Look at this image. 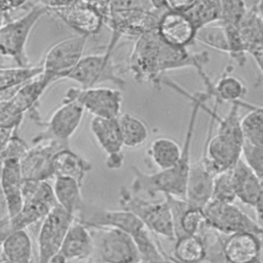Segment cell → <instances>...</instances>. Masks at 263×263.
Here are the masks:
<instances>
[{
  "label": "cell",
  "mask_w": 263,
  "mask_h": 263,
  "mask_svg": "<svg viewBox=\"0 0 263 263\" xmlns=\"http://www.w3.org/2000/svg\"><path fill=\"white\" fill-rule=\"evenodd\" d=\"M183 95H186L191 100L192 108L182 146L181 159L174 167L165 171H158L152 174H146L138 166L133 165L132 172L134 179L132 182V189L135 194L145 193L151 197H154L155 195L161 193L163 195H173L185 199L187 179L191 164L190 151L194 128L198 112L201 110V105L206 103L210 98L204 91L195 93L193 96L184 91Z\"/></svg>",
  "instance_id": "obj_1"
},
{
  "label": "cell",
  "mask_w": 263,
  "mask_h": 263,
  "mask_svg": "<svg viewBox=\"0 0 263 263\" xmlns=\"http://www.w3.org/2000/svg\"><path fill=\"white\" fill-rule=\"evenodd\" d=\"M74 220L87 228L114 227L129 234L141 254V263H155L167 257L154 234L133 213L126 210H109L83 200Z\"/></svg>",
  "instance_id": "obj_2"
},
{
  "label": "cell",
  "mask_w": 263,
  "mask_h": 263,
  "mask_svg": "<svg viewBox=\"0 0 263 263\" xmlns=\"http://www.w3.org/2000/svg\"><path fill=\"white\" fill-rule=\"evenodd\" d=\"M239 107L238 103H232L225 116L221 117L217 114L214 117V120L218 122L217 133L214 136H212L213 120L211 119L202 159L215 175L231 170L241 158L245 137L241 118L238 116Z\"/></svg>",
  "instance_id": "obj_3"
},
{
  "label": "cell",
  "mask_w": 263,
  "mask_h": 263,
  "mask_svg": "<svg viewBox=\"0 0 263 263\" xmlns=\"http://www.w3.org/2000/svg\"><path fill=\"white\" fill-rule=\"evenodd\" d=\"M119 204L121 209L136 215L155 236L176 240L173 216L165 197L162 200H147L121 187Z\"/></svg>",
  "instance_id": "obj_4"
},
{
  "label": "cell",
  "mask_w": 263,
  "mask_h": 263,
  "mask_svg": "<svg viewBox=\"0 0 263 263\" xmlns=\"http://www.w3.org/2000/svg\"><path fill=\"white\" fill-rule=\"evenodd\" d=\"M49 10L41 5H33L22 16L6 21L0 32V55L11 59L16 66H30L26 45L36 23Z\"/></svg>",
  "instance_id": "obj_5"
},
{
  "label": "cell",
  "mask_w": 263,
  "mask_h": 263,
  "mask_svg": "<svg viewBox=\"0 0 263 263\" xmlns=\"http://www.w3.org/2000/svg\"><path fill=\"white\" fill-rule=\"evenodd\" d=\"M161 38L156 30L136 39L128 58V70L139 83H149L156 88L162 84L159 71V50Z\"/></svg>",
  "instance_id": "obj_6"
},
{
  "label": "cell",
  "mask_w": 263,
  "mask_h": 263,
  "mask_svg": "<svg viewBox=\"0 0 263 263\" xmlns=\"http://www.w3.org/2000/svg\"><path fill=\"white\" fill-rule=\"evenodd\" d=\"M162 12L164 11L137 8L110 13L105 21V25L110 29L112 34L105 52L112 55L114 48L122 37L136 40L143 34L156 30Z\"/></svg>",
  "instance_id": "obj_7"
},
{
  "label": "cell",
  "mask_w": 263,
  "mask_h": 263,
  "mask_svg": "<svg viewBox=\"0 0 263 263\" xmlns=\"http://www.w3.org/2000/svg\"><path fill=\"white\" fill-rule=\"evenodd\" d=\"M93 238V255L101 263H141V254L126 232L114 228H91Z\"/></svg>",
  "instance_id": "obj_8"
},
{
  "label": "cell",
  "mask_w": 263,
  "mask_h": 263,
  "mask_svg": "<svg viewBox=\"0 0 263 263\" xmlns=\"http://www.w3.org/2000/svg\"><path fill=\"white\" fill-rule=\"evenodd\" d=\"M23 197L22 210L13 218H9L14 231L27 229L42 221L58 204L52 186L47 181L24 180Z\"/></svg>",
  "instance_id": "obj_9"
},
{
  "label": "cell",
  "mask_w": 263,
  "mask_h": 263,
  "mask_svg": "<svg viewBox=\"0 0 263 263\" xmlns=\"http://www.w3.org/2000/svg\"><path fill=\"white\" fill-rule=\"evenodd\" d=\"M205 226L218 233L231 235L252 232L263 237V227L233 203L211 199L203 208Z\"/></svg>",
  "instance_id": "obj_10"
},
{
  "label": "cell",
  "mask_w": 263,
  "mask_h": 263,
  "mask_svg": "<svg viewBox=\"0 0 263 263\" xmlns=\"http://www.w3.org/2000/svg\"><path fill=\"white\" fill-rule=\"evenodd\" d=\"M87 36L77 35L52 45L46 52L42 63V74L50 84L66 79L70 72L83 58Z\"/></svg>",
  "instance_id": "obj_11"
},
{
  "label": "cell",
  "mask_w": 263,
  "mask_h": 263,
  "mask_svg": "<svg viewBox=\"0 0 263 263\" xmlns=\"http://www.w3.org/2000/svg\"><path fill=\"white\" fill-rule=\"evenodd\" d=\"M66 79L75 81L81 88L95 87L102 82H112L119 88H124L125 81L119 75L112 55L96 53L83 57Z\"/></svg>",
  "instance_id": "obj_12"
},
{
  "label": "cell",
  "mask_w": 263,
  "mask_h": 263,
  "mask_svg": "<svg viewBox=\"0 0 263 263\" xmlns=\"http://www.w3.org/2000/svg\"><path fill=\"white\" fill-rule=\"evenodd\" d=\"M64 100L78 102L92 117L118 118L121 111L122 95L119 89L95 86L89 88L71 87Z\"/></svg>",
  "instance_id": "obj_13"
},
{
  "label": "cell",
  "mask_w": 263,
  "mask_h": 263,
  "mask_svg": "<svg viewBox=\"0 0 263 263\" xmlns=\"http://www.w3.org/2000/svg\"><path fill=\"white\" fill-rule=\"evenodd\" d=\"M74 217L57 204L42 220L38 236L37 263H52Z\"/></svg>",
  "instance_id": "obj_14"
},
{
  "label": "cell",
  "mask_w": 263,
  "mask_h": 263,
  "mask_svg": "<svg viewBox=\"0 0 263 263\" xmlns=\"http://www.w3.org/2000/svg\"><path fill=\"white\" fill-rule=\"evenodd\" d=\"M84 109L82 106L71 100H63V103L50 115L45 123V130L33 139V143L42 141H57L69 146V141L79 127Z\"/></svg>",
  "instance_id": "obj_15"
},
{
  "label": "cell",
  "mask_w": 263,
  "mask_h": 263,
  "mask_svg": "<svg viewBox=\"0 0 263 263\" xmlns=\"http://www.w3.org/2000/svg\"><path fill=\"white\" fill-rule=\"evenodd\" d=\"M90 132L102 151L107 155L106 165L117 170L123 163V142L118 118L92 117L89 122Z\"/></svg>",
  "instance_id": "obj_16"
},
{
  "label": "cell",
  "mask_w": 263,
  "mask_h": 263,
  "mask_svg": "<svg viewBox=\"0 0 263 263\" xmlns=\"http://www.w3.org/2000/svg\"><path fill=\"white\" fill-rule=\"evenodd\" d=\"M69 147L57 141L35 143L21 159V171L24 180L47 181L53 178L52 160L54 154L62 148Z\"/></svg>",
  "instance_id": "obj_17"
},
{
  "label": "cell",
  "mask_w": 263,
  "mask_h": 263,
  "mask_svg": "<svg viewBox=\"0 0 263 263\" xmlns=\"http://www.w3.org/2000/svg\"><path fill=\"white\" fill-rule=\"evenodd\" d=\"M50 13L79 33V35L87 37L98 34L105 25L102 14L84 0H78L69 7L52 10Z\"/></svg>",
  "instance_id": "obj_18"
},
{
  "label": "cell",
  "mask_w": 263,
  "mask_h": 263,
  "mask_svg": "<svg viewBox=\"0 0 263 263\" xmlns=\"http://www.w3.org/2000/svg\"><path fill=\"white\" fill-rule=\"evenodd\" d=\"M95 245L91 231L82 223L74 220L70 225L58 255L52 263L86 260L93 255Z\"/></svg>",
  "instance_id": "obj_19"
},
{
  "label": "cell",
  "mask_w": 263,
  "mask_h": 263,
  "mask_svg": "<svg viewBox=\"0 0 263 263\" xmlns=\"http://www.w3.org/2000/svg\"><path fill=\"white\" fill-rule=\"evenodd\" d=\"M156 31L165 43L187 48L195 41L197 30L185 12L166 10L160 15Z\"/></svg>",
  "instance_id": "obj_20"
},
{
  "label": "cell",
  "mask_w": 263,
  "mask_h": 263,
  "mask_svg": "<svg viewBox=\"0 0 263 263\" xmlns=\"http://www.w3.org/2000/svg\"><path fill=\"white\" fill-rule=\"evenodd\" d=\"M164 197L172 212L176 238L199 234L205 225L203 209L189 204L184 198L173 195H164Z\"/></svg>",
  "instance_id": "obj_21"
},
{
  "label": "cell",
  "mask_w": 263,
  "mask_h": 263,
  "mask_svg": "<svg viewBox=\"0 0 263 263\" xmlns=\"http://www.w3.org/2000/svg\"><path fill=\"white\" fill-rule=\"evenodd\" d=\"M23 182L20 160H4L0 171V189L4 197L8 218H13L23 208Z\"/></svg>",
  "instance_id": "obj_22"
},
{
  "label": "cell",
  "mask_w": 263,
  "mask_h": 263,
  "mask_svg": "<svg viewBox=\"0 0 263 263\" xmlns=\"http://www.w3.org/2000/svg\"><path fill=\"white\" fill-rule=\"evenodd\" d=\"M215 176L202 157L191 162L185 194V199L189 204L201 209L205 206L212 199Z\"/></svg>",
  "instance_id": "obj_23"
},
{
  "label": "cell",
  "mask_w": 263,
  "mask_h": 263,
  "mask_svg": "<svg viewBox=\"0 0 263 263\" xmlns=\"http://www.w3.org/2000/svg\"><path fill=\"white\" fill-rule=\"evenodd\" d=\"M222 249L228 263H247L259 258L261 236L252 232H237L223 240Z\"/></svg>",
  "instance_id": "obj_24"
},
{
  "label": "cell",
  "mask_w": 263,
  "mask_h": 263,
  "mask_svg": "<svg viewBox=\"0 0 263 263\" xmlns=\"http://www.w3.org/2000/svg\"><path fill=\"white\" fill-rule=\"evenodd\" d=\"M49 85V81L41 73L39 76L16 88L9 98V102L18 113L23 115L29 113L30 117L34 119L36 123H39L40 116L37 114V106L40 98Z\"/></svg>",
  "instance_id": "obj_25"
},
{
  "label": "cell",
  "mask_w": 263,
  "mask_h": 263,
  "mask_svg": "<svg viewBox=\"0 0 263 263\" xmlns=\"http://www.w3.org/2000/svg\"><path fill=\"white\" fill-rule=\"evenodd\" d=\"M204 84V92L210 99H214L216 104L222 103H238L242 101L247 95L246 84L236 76L230 74V71L225 70L216 82H212L209 76L201 78Z\"/></svg>",
  "instance_id": "obj_26"
},
{
  "label": "cell",
  "mask_w": 263,
  "mask_h": 263,
  "mask_svg": "<svg viewBox=\"0 0 263 263\" xmlns=\"http://www.w3.org/2000/svg\"><path fill=\"white\" fill-rule=\"evenodd\" d=\"M232 180L236 198L242 203L255 205L261 187V179L251 170L242 158L232 167Z\"/></svg>",
  "instance_id": "obj_27"
},
{
  "label": "cell",
  "mask_w": 263,
  "mask_h": 263,
  "mask_svg": "<svg viewBox=\"0 0 263 263\" xmlns=\"http://www.w3.org/2000/svg\"><path fill=\"white\" fill-rule=\"evenodd\" d=\"M0 263H34L32 240L26 229L9 234L0 247Z\"/></svg>",
  "instance_id": "obj_28"
},
{
  "label": "cell",
  "mask_w": 263,
  "mask_h": 263,
  "mask_svg": "<svg viewBox=\"0 0 263 263\" xmlns=\"http://www.w3.org/2000/svg\"><path fill=\"white\" fill-rule=\"evenodd\" d=\"M54 177H70L82 184L85 175L91 171V163L72 151L70 147L59 150L52 160Z\"/></svg>",
  "instance_id": "obj_29"
},
{
  "label": "cell",
  "mask_w": 263,
  "mask_h": 263,
  "mask_svg": "<svg viewBox=\"0 0 263 263\" xmlns=\"http://www.w3.org/2000/svg\"><path fill=\"white\" fill-rule=\"evenodd\" d=\"M171 257L178 263H202L206 261L208 249L203 236L195 234L176 238Z\"/></svg>",
  "instance_id": "obj_30"
},
{
  "label": "cell",
  "mask_w": 263,
  "mask_h": 263,
  "mask_svg": "<svg viewBox=\"0 0 263 263\" xmlns=\"http://www.w3.org/2000/svg\"><path fill=\"white\" fill-rule=\"evenodd\" d=\"M148 155L158 171L174 167L181 159L182 147L168 137L155 138L148 149Z\"/></svg>",
  "instance_id": "obj_31"
},
{
  "label": "cell",
  "mask_w": 263,
  "mask_h": 263,
  "mask_svg": "<svg viewBox=\"0 0 263 263\" xmlns=\"http://www.w3.org/2000/svg\"><path fill=\"white\" fill-rule=\"evenodd\" d=\"M53 179L52 189L58 204L74 217L84 200L81 195V183L70 177Z\"/></svg>",
  "instance_id": "obj_32"
},
{
  "label": "cell",
  "mask_w": 263,
  "mask_h": 263,
  "mask_svg": "<svg viewBox=\"0 0 263 263\" xmlns=\"http://www.w3.org/2000/svg\"><path fill=\"white\" fill-rule=\"evenodd\" d=\"M118 123L124 147L139 148L148 141L149 128L139 117L129 113L120 114Z\"/></svg>",
  "instance_id": "obj_33"
},
{
  "label": "cell",
  "mask_w": 263,
  "mask_h": 263,
  "mask_svg": "<svg viewBox=\"0 0 263 263\" xmlns=\"http://www.w3.org/2000/svg\"><path fill=\"white\" fill-rule=\"evenodd\" d=\"M239 32L249 54L252 51L263 49V18L255 5L249 7L239 25Z\"/></svg>",
  "instance_id": "obj_34"
},
{
  "label": "cell",
  "mask_w": 263,
  "mask_h": 263,
  "mask_svg": "<svg viewBox=\"0 0 263 263\" xmlns=\"http://www.w3.org/2000/svg\"><path fill=\"white\" fill-rule=\"evenodd\" d=\"M42 66L32 67H0V93L14 90L39 76L42 73Z\"/></svg>",
  "instance_id": "obj_35"
},
{
  "label": "cell",
  "mask_w": 263,
  "mask_h": 263,
  "mask_svg": "<svg viewBox=\"0 0 263 263\" xmlns=\"http://www.w3.org/2000/svg\"><path fill=\"white\" fill-rule=\"evenodd\" d=\"M185 13L198 30L201 27L219 22L221 13L220 0H196L193 6Z\"/></svg>",
  "instance_id": "obj_36"
},
{
  "label": "cell",
  "mask_w": 263,
  "mask_h": 263,
  "mask_svg": "<svg viewBox=\"0 0 263 263\" xmlns=\"http://www.w3.org/2000/svg\"><path fill=\"white\" fill-rule=\"evenodd\" d=\"M252 107L251 111L241 118L245 141L249 144L263 147V107Z\"/></svg>",
  "instance_id": "obj_37"
},
{
  "label": "cell",
  "mask_w": 263,
  "mask_h": 263,
  "mask_svg": "<svg viewBox=\"0 0 263 263\" xmlns=\"http://www.w3.org/2000/svg\"><path fill=\"white\" fill-rule=\"evenodd\" d=\"M195 41L225 53L229 50L225 28L219 22L199 28L195 34Z\"/></svg>",
  "instance_id": "obj_38"
},
{
  "label": "cell",
  "mask_w": 263,
  "mask_h": 263,
  "mask_svg": "<svg viewBox=\"0 0 263 263\" xmlns=\"http://www.w3.org/2000/svg\"><path fill=\"white\" fill-rule=\"evenodd\" d=\"M221 13L219 23L223 26L239 27L249 7L245 0H220Z\"/></svg>",
  "instance_id": "obj_39"
},
{
  "label": "cell",
  "mask_w": 263,
  "mask_h": 263,
  "mask_svg": "<svg viewBox=\"0 0 263 263\" xmlns=\"http://www.w3.org/2000/svg\"><path fill=\"white\" fill-rule=\"evenodd\" d=\"M231 170L219 173L215 176L214 189L212 195L213 200L233 203L234 200L236 199Z\"/></svg>",
  "instance_id": "obj_40"
},
{
  "label": "cell",
  "mask_w": 263,
  "mask_h": 263,
  "mask_svg": "<svg viewBox=\"0 0 263 263\" xmlns=\"http://www.w3.org/2000/svg\"><path fill=\"white\" fill-rule=\"evenodd\" d=\"M10 93H0V127L17 129L25 115L18 113L10 104Z\"/></svg>",
  "instance_id": "obj_41"
},
{
  "label": "cell",
  "mask_w": 263,
  "mask_h": 263,
  "mask_svg": "<svg viewBox=\"0 0 263 263\" xmlns=\"http://www.w3.org/2000/svg\"><path fill=\"white\" fill-rule=\"evenodd\" d=\"M29 149L28 144L17 135V129H15L0 152V166H2V162L7 159H17L21 161Z\"/></svg>",
  "instance_id": "obj_42"
},
{
  "label": "cell",
  "mask_w": 263,
  "mask_h": 263,
  "mask_svg": "<svg viewBox=\"0 0 263 263\" xmlns=\"http://www.w3.org/2000/svg\"><path fill=\"white\" fill-rule=\"evenodd\" d=\"M241 158L260 179H263V147H258L245 141Z\"/></svg>",
  "instance_id": "obj_43"
},
{
  "label": "cell",
  "mask_w": 263,
  "mask_h": 263,
  "mask_svg": "<svg viewBox=\"0 0 263 263\" xmlns=\"http://www.w3.org/2000/svg\"><path fill=\"white\" fill-rule=\"evenodd\" d=\"M78 0H31L30 7L33 5H41L49 10V13L52 10L62 9L71 6Z\"/></svg>",
  "instance_id": "obj_44"
},
{
  "label": "cell",
  "mask_w": 263,
  "mask_h": 263,
  "mask_svg": "<svg viewBox=\"0 0 263 263\" xmlns=\"http://www.w3.org/2000/svg\"><path fill=\"white\" fill-rule=\"evenodd\" d=\"M196 0H164V8L168 11L187 12Z\"/></svg>",
  "instance_id": "obj_45"
},
{
  "label": "cell",
  "mask_w": 263,
  "mask_h": 263,
  "mask_svg": "<svg viewBox=\"0 0 263 263\" xmlns=\"http://www.w3.org/2000/svg\"><path fill=\"white\" fill-rule=\"evenodd\" d=\"M256 213V221L257 223L263 227V179H261V187L260 192L257 198V201L254 205Z\"/></svg>",
  "instance_id": "obj_46"
},
{
  "label": "cell",
  "mask_w": 263,
  "mask_h": 263,
  "mask_svg": "<svg viewBox=\"0 0 263 263\" xmlns=\"http://www.w3.org/2000/svg\"><path fill=\"white\" fill-rule=\"evenodd\" d=\"M84 1L89 3L90 5H92L102 14V16L104 18V24H105V20L108 15L109 1L110 0H84Z\"/></svg>",
  "instance_id": "obj_47"
},
{
  "label": "cell",
  "mask_w": 263,
  "mask_h": 263,
  "mask_svg": "<svg viewBox=\"0 0 263 263\" xmlns=\"http://www.w3.org/2000/svg\"><path fill=\"white\" fill-rule=\"evenodd\" d=\"M14 130H15L14 128L0 127V152L2 151V149L4 148L8 140L11 138ZM0 171H1V166H0Z\"/></svg>",
  "instance_id": "obj_48"
},
{
  "label": "cell",
  "mask_w": 263,
  "mask_h": 263,
  "mask_svg": "<svg viewBox=\"0 0 263 263\" xmlns=\"http://www.w3.org/2000/svg\"><path fill=\"white\" fill-rule=\"evenodd\" d=\"M250 54L253 57V59L256 62L259 70L261 71V73L263 75V49L252 51Z\"/></svg>",
  "instance_id": "obj_49"
},
{
  "label": "cell",
  "mask_w": 263,
  "mask_h": 263,
  "mask_svg": "<svg viewBox=\"0 0 263 263\" xmlns=\"http://www.w3.org/2000/svg\"><path fill=\"white\" fill-rule=\"evenodd\" d=\"M5 1L11 10L17 9L21 7H25V6L29 5L31 2V0H5Z\"/></svg>",
  "instance_id": "obj_50"
},
{
  "label": "cell",
  "mask_w": 263,
  "mask_h": 263,
  "mask_svg": "<svg viewBox=\"0 0 263 263\" xmlns=\"http://www.w3.org/2000/svg\"><path fill=\"white\" fill-rule=\"evenodd\" d=\"M152 9L157 11H166L164 8V0H148Z\"/></svg>",
  "instance_id": "obj_51"
},
{
  "label": "cell",
  "mask_w": 263,
  "mask_h": 263,
  "mask_svg": "<svg viewBox=\"0 0 263 263\" xmlns=\"http://www.w3.org/2000/svg\"><path fill=\"white\" fill-rule=\"evenodd\" d=\"M10 7L6 3L5 0H0V13H8L10 11Z\"/></svg>",
  "instance_id": "obj_52"
},
{
  "label": "cell",
  "mask_w": 263,
  "mask_h": 263,
  "mask_svg": "<svg viewBox=\"0 0 263 263\" xmlns=\"http://www.w3.org/2000/svg\"><path fill=\"white\" fill-rule=\"evenodd\" d=\"M255 7H256V9H257V11L259 12V14L262 16V18H263V0H259L258 2H257V4L255 5Z\"/></svg>",
  "instance_id": "obj_53"
},
{
  "label": "cell",
  "mask_w": 263,
  "mask_h": 263,
  "mask_svg": "<svg viewBox=\"0 0 263 263\" xmlns=\"http://www.w3.org/2000/svg\"><path fill=\"white\" fill-rule=\"evenodd\" d=\"M155 263H178V262H176L171 256H167V257L163 258L162 260L157 261V262H155Z\"/></svg>",
  "instance_id": "obj_54"
},
{
  "label": "cell",
  "mask_w": 263,
  "mask_h": 263,
  "mask_svg": "<svg viewBox=\"0 0 263 263\" xmlns=\"http://www.w3.org/2000/svg\"><path fill=\"white\" fill-rule=\"evenodd\" d=\"M6 15H7V13H0V32H1L3 25L6 22Z\"/></svg>",
  "instance_id": "obj_55"
},
{
  "label": "cell",
  "mask_w": 263,
  "mask_h": 263,
  "mask_svg": "<svg viewBox=\"0 0 263 263\" xmlns=\"http://www.w3.org/2000/svg\"><path fill=\"white\" fill-rule=\"evenodd\" d=\"M247 263H263V262L260 260V258H258V259H255V260L250 261V262H247Z\"/></svg>",
  "instance_id": "obj_56"
},
{
  "label": "cell",
  "mask_w": 263,
  "mask_h": 263,
  "mask_svg": "<svg viewBox=\"0 0 263 263\" xmlns=\"http://www.w3.org/2000/svg\"><path fill=\"white\" fill-rule=\"evenodd\" d=\"M85 263H101V262H98V261H92V260H88V261H86Z\"/></svg>",
  "instance_id": "obj_57"
},
{
  "label": "cell",
  "mask_w": 263,
  "mask_h": 263,
  "mask_svg": "<svg viewBox=\"0 0 263 263\" xmlns=\"http://www.w3.org/2000/svg\"><path fill=\"white\" fill-rule=\"evenodd\" d=\"M0 247H1V246H0Z\"/></svg>",
  "instance_id": "obj_58"
}]
</instances>
